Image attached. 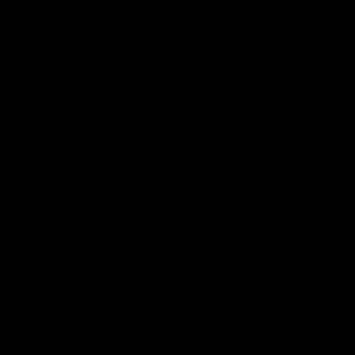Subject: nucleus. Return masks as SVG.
I'll return each instance as SVG.
<instances>
[]
</instances>
